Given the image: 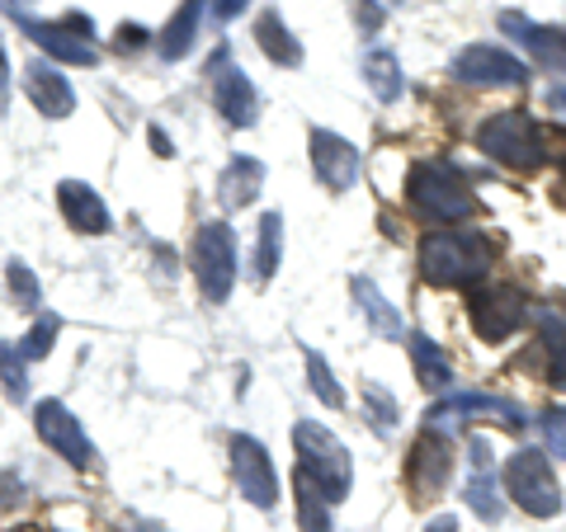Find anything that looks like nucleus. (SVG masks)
I'll return each instance as SVG.
<instances>
[{
    "label": "nucleus",
    "instance_id": "obj_1",
    "mask_svg": "<svg viewBox=\"0 0 566 532\" xmlns=\"http://www.w3.org/2000/svg\"><path fill=\"white\" fill-rule=\"evenodd\" d=\"M293 448H297V457H303L297 467L322 486L326 500H345L349 486H354V462H349L345 443L331 429H322L316 419H297L293 424Z\"/></svg>",
    "mask_w": 566,
    "mask_h": 532
},
{
    "label": "nucleus",
    "instance_id": "obj_2",
    "mask_svg": "<svg viewBox=\"0 0 566 532\" xmlns=\"http://www.w3.org/2000/svg\"><path fill=\"white\" fill-rule=\"evenodd\" d=\"M491 264L486 241H476L468 232H434L420 241V274L434 283V288H453V283L482 278Z\"/></svg>",
    "mask_w": 566,
    "mask_h": 532
},
{
    "label": "nucleus",
    "instance_id": "obj_3",
    "mask_svg": "<svg viewBox=\"0 0 566 532\" xmlns=\"http://www.w3.org/2000/svg\"><path fill=\"white\" fill-rule=\"evenodd\" d=\"M476 147H482L491 161L515 166V170H534L543 161V132L528 114H491L482 128H476Z\"/></svg>",
    "mask_w": 566,
    "mask_h": 532
},
{
    "label": "nucleus",
    "instance_id": "obj_4",
    "mask_svg": "<svg viewBox=\"0 0 566 532\" xmlns=\"http://www.w3.org/2000/svg\"><path fill=\"white\" fill-rule=\"evenodd\" d=\"M505 490H510V500L524 513H534V519H557L562 513V486L538 448H524L505 462Z\"/></svg>",
    "mask_w": 566,
    "mask_h": 532
},
{
    "label": "nucleus",
    "instance_id": "obj_5",
    "mask_svg": "<svg viewBox=\"0 0 566 532\" xmlns=\"http://www.w3.org/2000/svg\"><path fill=\"white\" fill-rule=\"evenodd\" d=\"M406 193H411L416 208H424L439 222H463L472 212V193L449 161H420L411 180H406Z\"/></svg>",
    "mask_w": 566,
    "mask_h": 532
},
{
    "label": "nucleus",
    "instance_id": "obj_6",
    "mask_svg": "<svg viewBox=\"0 0 566 532\" xmlns=\"http://www.w3.org/2000/svg\"><path fill=\"white\" fill-rule=\"evenodd\" d=\"M193 274L208 301H227L237 288V236L227 222H203L193 236Z\"/></svg>",
    "mask_w": 566,
    "mask_h": 532
},
{
    "label": "nucleus",
    "instance_id": "obj_7",
    "mask_svg": "<svg viewBox=\"0 0 566 532\" xmlns=\"http://www.w3.org/2000/svg\"><path fill=\"white\" fill-rule=\"evenodd\" d=\"M468 316H472V330L482 334L486 344H501L524 326L528 301H524V292L510 288V283H486V288H476L468 297Z\"/></svg>",
    "mask_w": 566,
    "mask_h": 532
},
{
    "label": "nucleus",
    "instance_id": "obj_8",
    "mask_svg": "<svg viewBox=\"0 0 566 532\" xmlns=\"http://www.w3.org/2000/svg\"><path fill=\"white\" fill-rule=\"evenodd\" d=\"M453 81L482 85V91H491V85H524L528 66L515 57V52H505L495 43H472L453 57Z\"/></svg>",
    "mask_w": 566,
    "mask_h": 532
},
{
    "label": "nucleus",
    "instance_id": "obj_9",
    "mask_svg": "<svg viewBox=\"0 0 566 532\" xmlns=\"http://www.w3.org/2000/svg\"><path fill=\"white\" fill-rule=\"evenodd\" d=\"M232 471H237L241 494L255 509H274L279 504V471H274V462H270V453H264L260 438H245V434L232 438Z\"/></svg>",
    "mask_w": 566,
    "mask_h": 532
},
{
    "label": "nucleus",
    "instance_id": "obj_10",
    "mask_svg": "<svg viewBox=\"0 0 566 532\" xmlns=\"http://www.w3.org/2000/svg\"><path fill=\"white\" fill-rule=\"evenodd\" d=\"M33 429H39V438H43L57 457H66L71 467H91L95 448H91V438H85L81 419L71 415L62 401H43L39 411H33Z\"/></svg>",
    "mask_w": 566,
    "mask_h": 532
},
{
    "label": "nucleus",
    "instance_id": "obj_11",
    "mask_svg": "<svg viewBox=\"0 0 566 532\" xmlns=\"http://www.w3.org/2000/svg\"><path fill=\"white\" fill-rule=\"evenodd\" d=\"M468 419H495L501 429H524V411L510 401H495V396H468L458 392L449 401H439L430 411V429H453V424H468Z\"/></svg>",
    "mask_w": 566,
    "mask_h": 532
},
{
    "label": "nucleus",
    "instance_id": "obj_12",
    "mask_svg": "<svg viewBox=\"0 0 566 532\" xmlns=\"http://www.w3.org/2000/svg\"><path fill=\"white\" fill-rule=\"evenodd\" d=\"M449 467H453V457H449V438L439 434V429H424L416 438V448H411V467H406V486H411L416 500H424V494H439L449 481Z\"/></svg>",
    "mask_w": 566,
    "mask_h": 532
},
{
    "label": "nucleus",
    "instance_id": "obj_13",
    "mask_svg": "<svg viewBox=\"0 0 566 532\" xmlns=\"http://www.w3.org/2000/svg\"><path fill=\"white\" fill-rule=\"evenodd\" d=\"M312 166H316V180H322L331 193H349L354 180H359V151L326 128L312 132Z\"/></svg>",
    "mask_w": 566,
    "mask_h": 532
},
{
    "label": "nucleus",
    "instance_id": "obj_14",
    "mask_svg": "<svg viewBox=\"0 0 566 532\" xmlns=\"http://www.w3.org/2000/svg\"><path fill=\"white\" fill-rule=\"evenodd\" d=\"M24 95L33 99V109H39L43 118H66L71 109H76V91H71V81L52 62H29L24 66Z\"/></svg>",
    "mask_w": 566,
    "mask_h": 532
},
{
    "label": "nucleus",
    "instance_id": "obj_15",
    "mask_svg": "<svg viewBox=\"0 0 566 532\" xmlns=\"http://www.w3.org/2000/svg\"><path fill=\"white\" fill-rule=\"evenodd\" d=\"M20 20V29L29 33V43H39L48 57L57 62H71V66H95L99 52L91 39H81V33H71L66 24H43V20H29V14H14Z\"/></svg>",
    "mask_w": 566,
    "mask_h": 532
},
{
    "label": "nucleus",
    "instance_id": "obj_16",
    "mask_svg": "<svg viewBox=\"0 0 566 532\" xmlns=\"http://www.w3.org/2000/svg\"><path fill=\"white\" fill-rule=\"evenodd\" d=\"M57 208H62V217H66L71 232H81V236H104V232H109V208H104V199L91 184L62 180L57 184Z\"/></svg>",
    "mask_w": 566,
    "mask_h": 532
},
{
    "label": "nucleus",
    "instance_id": "obj_17",
    "mask_svg": "<svg viewBox=\"0 0 566 532\" xmlns=\"http://www.w3.org/2000/svg\"><path fill=\"white\" fill-rule=\"evenodd\" d=\"M212 109H218L232 128H251L255 123V85L251 76H245L241 66H222L218 71V81H212Z\"/></svg>",
    "mask_w": 566,
    "mask_h": 532
},
{
    "label": "nucleus",
    "instance_id": "obj_18",
    "mask_svg": "<svg viewBox=\"0 0 566 532\" xmlns=\"http://www.w3.org/2000/svg\"><path fill=\"white\" fill-rule=\"evenodd\" d=\"M463 500H468V509H472L482 523H501L505 500L495 494V476H491V448H486V438H472V476H468V486H463Z\"/></svg>",
    "mask_w": 566,
    "mask_h": 532
},
{
    "label": "nucleus",
    "instance_id": "obj_19",
    "mask_svg": "<svg viewBox=\"0 0 566 532\" xmlns=\"http://www.w3.org/2000/svg\"><path fill=\"white\" fill-rule=\"evenodd\" d=\"M501 29L510 39H520L547 71H566V29H543V24H528L524 14H501Z\"/></svg>",
    "mask_w": 566,
    "mask_h": 532
},
{
    "label": "nucleus",
    "instance_id": "obj_20",
    "mask_svg": "<svg viewBox=\"0 0 566 532\" xmlns=\"http://www.w3.org/2000/svg\"><path fill=\"white\" fill-rule=\"evenodd\" d=\"M354 288V301H359V311H364V321L374 326V334H382V340H401L406 326H401V311L378 292V283L374 278H354L349 283Z\"/></svg>",
    "mask_w": 566,
    "mask_h": 532
},
{
    "label": "nucleus",
    "instance_id": "obj_21",
    "mask_svg": "<svg viewBox=\"0 0 566 532\" xmlns=\"http://www.w3.org/2000/svg\"><path fill=\"white\" fill-rule=\"evenodd\" d=\"M260 184H264V166L251 161V156H237V161L222 170V180H218V203H222L227 212H237V208H245V203H255Z\"/></svg>",
    "mask_w": 566,
    "mask_h": 532
},
{
    "label": "nucleus",
    "instance_id": "obj_22",
    "mask_svg": "<svg viewBox=\"0 0 566 532\" xmlns=\"http://www.w3.org/2000/svg\"><path fill=\"white\" fill-rule=\"evenodd\" d=\"M406 349H411V363H416V377H420L424 392H449L453 368L444 359V349H439L430 334H406Z\"/></svg>",
    "mask_w": 566,
    "mask_h": 532
},
{
    "label": "nucleus",
    "instance_id": "obj_23",
    "mask_svg": "<svg viewBox=\"0 0 566 532\" xmlns=\"http://www.w3.org/2000/svg\"><path fill=\"white\" fill-rule=\"evenodd\" d=\"M364 76H368V91H374L382 104H397L406 81H401V62L392 47H368L364 52Z\"/></svg>",
    "mask_w": 566,
    "mask_h": 532
},
{
    "label": "nucleus",
    "instance_id": "obj_24",
    "mask_svg": "<svg viewBox=\"0 0 566 532\" xmlns=\"http://www.w3.org/2000/svg\"><path fill=\"white\" fill-rule=\"evenodd\" d=\"M255 43L264 47V57L279 62V66H303V47H297L293 29L283 24L274 10H264L260 20H255Z\"/></svg>",
    "mask_w": 566,
    "mask_h": 532
},
{
    "label": "nucleus",
    "instance_id": "obj_25",
    "mask_svg": "<svg viewBox=\"0 0 566 532\" xmlns=\"http://www.w3.org/2000/svg\"><path fill=\"white\" fill-rule=\"evenodd\" d=\"M293 490H297V523H303V532H331L326 494L303 467H297V476H293Z\"/></svg>",
    "mask_w": 566,
    "mask_h": 532
},
{
    "label": "nucleus",
    "instance_id": "obj_26",
    "mask_svg": "<svg viewBox=\"0 0 566 532\" xmlns=\"http://www.w3.org/2000/svg\"><path fill=\"white\" fill-rule=\"evenodd\" d=\"M199 10H203V0H185L180 14L166 24V33H161V57L166 62H180L185 52L193 47V33H199Z\"/></svg>",
    "mask_w": 566,
    "mask_h": 532
},
{
    "label": "nucleus",
    "instance_id": "obj_27",
    "mask_svg": "<svg viewBox=\"0 0 566 532\" xmlns=\"http://www.w3.org/2000/svg\"><path fill=\"white\" fill-rule=\"evenodd\" d=\"M279 255H283V217L279 212H264L260 217V251H255V278H274L279 269Z\"/></svg>",
    "mask_w": 566,
    "mask_h": 532
},
{
    "label": "nucleus",
    "instance_id": "obj_28",
    "mask_svg": "<svg viewBox=\"0 0 566 532\" xmlns=\"http://www.w3.org/2000/svg\"><path fill=\"white\" fill-rule=\"evenodd\" d=\"M307 382H312V392H316V396H322V401L331 405V411H340V405H345L340 382L331 377V363H326V359H322V353H316V349H307Z\"/></svg>",
    "mask_w": 566,
    "mask_h": 532
},
{
    "label": "nucleus",
    "instance_id": "obj_29",
    "mask_svg": "<svg viewBox=\"0 0 566 532\" xmlns=\"http://www.w3.org/2000/svg\"><path fill=\"white\" fill-rule=\"evenodd\" d=\"M364 405H368V415H374V429L378 434H392L397 429V396H387L378 382H364Z\"/></svg>",
    "mask_w": 566,
    "mask_h": 532
},
{
    "label": "nucleus",
    "instance_id": "obj_30",
    "mask_svg": "<svg viewBox=\"0 0 566 532\" xmlns=\"http://www.w3.org/2000/svg\"><path fill=\"white\" fill-rule=\"evenodd\" d=\"M0 382H6V396H10V401H24V396H29V372H24L20 349H6V344H0Z\"/></svg>",
    "mask_w": 566,
    "mask_h": 532
},
{
    "label": "nucleus",
    "instance_id": "obj_31",
    "mask_svg": "<svg viewBox=\"0 0 566 532\" xmlns=\"http://www.w3.org/2000/svg\"><path fill=\"white\" fill-rule=\"evenodd\" d=\"M6 278H10V292L20 297V307H24V311L39 307V297H43V292H39V278H33V269H29L24 259H10V264H6Z\"/></svg>",
    "mask_w": 566,
    "mask_h": 532
},
{
    "label": "nucleus",
    "instance_id": "obj_32",
    "mask_svg": "<svg viewBox=\"0 0 566 532\" xmlns=\"http://www.w3.org/2000/svg\"><path fill=\"white\" fill-rule=\"evenodd\" d=\"M57 330H62L57 316H43V321L20 340V359H43V353L52 349V340H57Z\"/></svg>",
    "mask_w": 566,
    "mask_h": 532
},
{
    "label": "nucleus",
    "instance_id": "obj_33",
    "mask_svg": "<svg viewBox=\"0 0 566 532\" xmlns=\"http://www.w3.org/2000/svg\"><path fill=\"white\" fill-rule=\"evenodd\" d=\"M543 438H547V448H553L557 457H566V411H547L543 415Z\"/></svg>",
    "mask_w": 566,
    "mask_h": 532
},
{
    "label": "nucleus",
    "instance_id": "obj_34",
    "mask_svg": "<svg viewBox=\"0 0 566 532\" xmlns=\"http://www.w3.org/2000/svg\"><path fill=\"white\" fill-rule=\"evenodd\" d=\"M142 43H147V29H142V24H123L118 29V47L123 52H137Z\"/></svg>",
    "mask_w": 566,
    "mask_h": 532
},
{
    "label": "nucleus",
    "instance_id": "obj_35",
    "mask_svg": "<svg viewBox=\"0 0 566 532\" xmlns=\"http://www.w3.org/2000/svg\"><path fill=\"white\" fill-rule=\"evenodd\" d=\"M245 6H251V0H212V14H218V20L227 24V20H237Z\"/></svg>",
    "mask_w": 566,
    "mask_h": 532
},
{
    "label": "nucleus",
    "instance_id": "obj_36",
    "mask_svg": "<svg viewBox=\"0 0 566 532\" xmlns=\"http://www.w3.org/2000/svg\"><path fill=\"white\" fill-rule=\"evenodd\" d=\"M10 109V57H6V47H0V114Z\"/></svg>",
    "mask_w": 566,
    "mask_h": 532
},
{
    "label": "nucleus",
    "instance_id": "obj_37",
    "mask_svg": "<svg viewBox=\"0 0 566 532\" xmlns=\"http://www.w3.org/2000/svg\"><path fill=\"white\" fill-rule=\"evenodd\" d=\"M553 382H557V386H566V340H557V344H553Z\"/></svg>",
    "mask_w": 566,
    "mask_h": 532
},
{
    "label": "nucleus",
    "instance_id": "obj_38",
    "mask_svg": "<svg viewBox=\"0 0 566 532\" xmlns=\"http://www.w3.org/2000/svg\"><path fill=\"white\" fill-rule=\"evenodd\" d=\"M424 532H458V519H453V513H439V519H430V528H424Z\"/></svg>",
    "mask_w": 566,
    "mask_h": 532
},
{
    "label": "nucleus",
    "instance_id": "obj_39",
    "mask_svg": "<svg viewBox=\"0 0 566 532\" xmlns=\"http://www.w3.org/2000/svg\"><path fill=\"white\" fill-rule=\"evenodd\" d=\"M6 490H20V481H14V476L6 471V476H0V509H6V504H14V494H6Z\"/></svg>",
    "mask_w": 566,
    "mask_h": 532
},
{
    "label": "nucleus",
    "instance_id": "obj_40",
    "mask_svg": "<svg viewBox=\"0 0 566 532\" xmlns=\"http://www.w3.org/2000/svg\"><path fill=\"white\" fill-rule=\"evenodd\" d=\"M151 147H156V151H161V156H175V147H170V141H166V132H161V128H151Z\"/></svg>",
    "mask_w": 566,
    "mask_h": 532
},
{
    "label": "nucleus",
    "instance_id": "obj_41",
    "mask_svg": "<svg viewBox=\"0 0 566 532\" xmlns=\"http://www.w3.org/2000/svg\"><path fill=\"white\" fill-rule=\"evenodd\" d=\"M547 104H553V109H562V114H566V91H553V95H547Z\"/></svg>",
    "mask_w": 566,
    "mask_h": 532
},
{
    "label": "nucleus",
    "instance_id": "obj_42",
    "mask_svg": "<svg viewBox=\"0 0 566 532\" xmlns=\"http://www.w3.org/2000/svg\"><path fill=\"white\" fill-rule=\"evenodd\" d=\"M378 6H382V10H387V6H397V0H378Z\"/></svg>",
    "mask_w": 566,
    "mask_h": 532
},
{
    "label": "nucleus",
    "instance_id": "obj_43",
    "mask_svg": "<svg viewBox=\"0 0 566 532\" xmlns=\"http://www.w3.org/2000/svg\"><path fill=\"white\" fill-rule=\"evenodd\" d=\"M562 180H566V161H562Z\"/></svg>",
    "mask_w": 566,
    "mask_h": 532
}]
</instances>
